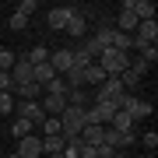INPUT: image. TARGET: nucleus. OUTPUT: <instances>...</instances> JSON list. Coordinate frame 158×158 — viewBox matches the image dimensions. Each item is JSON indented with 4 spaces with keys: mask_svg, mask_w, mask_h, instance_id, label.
<instances>
[{
    "mask_svg": "<svg viewBox=\"0 0 158 158\" xmlns=\"http://www.w3.org/2000/svg\"><path fill=\"white\" fill-rule=\"evenodd\" d=\"M119 109H123V113L134 119V123H141V119H148V116H151V102H148V98H141V95H127Z\"/></svg>",
    "mask_w": 158,
    "mask_h": 158,
    "instance_id": "2",
    "label": "nucleus"
},
{
    "mask_svg": "<svg viewBox=\"0 0 158 158\" xmlns=\"http://www.w3.org/2000/svg\"><path fill=\"white\" fill-rule=\"evenodd\" d=\"M49 67L56 70V74L74 70V49H56V53H49Z\"/></svg>",
    "mask_w": 158,
    "mask_h": 158,
    "instance_id": "8",
    "label": "nucleus"
},
{
    "mask_svg": "<svg viewBox=\"0 0 158 158\" xmlns=\"http://www.w3.org/2000/svg\"><path fill=\"white\" fill-rule=\"evenodd\" d=\"M91 63H95V60H91L88 53H85V49H81V46H77V49H74V70H88Z\"/></svg>",
    "mask_w": 158,
    "mask_h": 158,
    "instance_id": "21",
    "label": "nucleus"
},
{
    "mask_svg": "<svg viewBox=\"0 0 158 158\" xmlns=\"http://www.w3.org/2000/svg\"><path fill=\"white\" fill-rule=\"evenodd\" d=\"M14 14H21V18H32V14H35V0H21V4L14 7Z\"/></svg>",
    "mask_w": 158,
    "mask_h": 158,
    "instance_id": "23",
    "label": "nucleus"
},
{
    "mask_svg": "<svg viewBox=\"0 0 158 158\" xmlns=\"http://www.w3.org/2000/svg\"><path fill=\"white\" fill-rule=\"evenodd\" d=\"M141 60L148 63V67H151V63L158 60V46H144V49H141Z\"/></svg>",
    "mask_w": 158,
    "mask_h": 158,
    "instance_id": "25",
    "label": "nucleus"
},
{
    "mask_svg": "<svg viewBox=\"0 0 158 158\" xmlns=\"http://www.w3.org/2000/svg\"><path fill=\"white\" fill-rule=\"evenodd\" d=\"M102 70H106V77H119L123 70H130V53H119V49H102V56L95 60Z\"/></svg>",
    "mask_w": 158,
    "mask_h": 158,
    "instance_id": "1",
    "label": "nucleus"
},
{
    "mask_svg": "<svg viewBox=\"0 0 158 158\" xmlns=\"http://www.w3.org/2000/svg\"><path fill=\"white\" fill-rule=\"evenodd\" d=\"M7 158H21V155H18V151H11V155H7Z\"/></svg>",
    "mask_w": 158,
    "mask_h": 158,
    "instance_id": "30",
    "label": "nucleus"
},
{
    "mask_svg": "<svg viewBox=\"0 0 158 158\" xmlns=\"http://www.w3.org/2000/svg\"><path fill=\"white\" fill-rule=\"evenodd\" d=\"M70 14H74V7H53V11L46 14V25H49V28H56V32H63V25H67Z\"/></svg>",
    "mask_w": 158,
    "mask_h": 158,
    "instance_id": "9",
    "label": "nucleus"
},
{
    "mask_svg": "<svg viewBox=\"0 0 158 158\" xmlns=\"http://www.w3.org/2000/svg\"><path fill=\"white\" fill-rule=\"evenodd\" d=\"M113 158H127V155H119V151H116V155H113Z\"/></svg>",
    "mask_w": 158,
    "mask_h": 158,
    "instance_id": "31",
    "label": "nucleus"
},
{
    "mask_svg": "<svg viewBox=\"0 0 158 158\" xmlns=\"http://www.w3.org/2000/svg\"><path fill=\"white\" fill-rule=\"evenodd\" d=\"M102 81H106V70H102L98 63H91V67L85 70V85H91V88H98Z\"/></svg>",
    "mask_w": 158,
    "mask_h": 158,
    "instance_id": "16",
    "label": "nucleus"
},
{
    "mask_svg": "<svg viewBox=\"0 0 158 158\" xmlns=\"http://www.w3.org/2000/svg\"><path fill=\"white\" fill-rule=\"evenodd\" d=\"M32 127H35V123H28V119H25V116H14V123H11V137H14V141H21V137L35 134Z\"/></svg>",
    "mask_w": 158,
    "mask_h": 158,
    "instance_id": "13",
    "label": "nucleus"
},
{
    "mask_svg": "<svg viewBox=\"0 0 158 158\" xmlns=\"http://www.w3.org/2000/svg\"><path fill=\"white\" fill-rule=\"evenodd\" d=\"M14 116H25V119H28V123H46V113H42V106H39V102H18V106H14Z\"/></svg>",
    "mask_w": 158,
    "mask_h": 158,
    "instance_id": "6",
    "label": "nucleus"
},
{
    "mask_svg": "<svg viewBox=\"0 0 158 158\" xmlns=\"http://www.w3.org/2000/svg\"><path fill=\"white\" fill-rule=\"evenodd\" d=\"M0 91H14V81H11V70H0Z\"/></svg>",
    "mask_w": 158,
    "mask_h": 158,
    "instance_id": "26",
    "label": "nucleus"
},
{
    "mask_svg": "<svg viewBox=\"0 0 158 158\" xmlns=\"http://www.w3.org/2000/svg\"><path fill=\"white\" fill-rule=\"evenodd\" d=\"M155 39H158V25H155V21H141V25H137V32H134V49L155 46Z\"/></svg>",
    "mask_w": 158,
    "mask_h": 158,
    "instance_id": "4",
    "label": "nucleus"
},
{
    "mask_svg": "<svg viewBox=\"0 0 158 158\" xmlns=\"http://www.w3.org/2000/svg\"><path fill=\"white\" fill-rule=\"evenodd\" d=\"M42 91H46V95H67V81H63V74H56V77H53Z\"/></svg>",
    "mask_w": 158,
    "mask_h": 158,
    "instance_id": "19",
    "label": "nucleus"
},
{
    "mask_svg": "<svg viewBox=\"0 0 158 158\" xmlns=\"http://www.w3.org/2000/svg\"><path fill=\"white\" fill-rule=\"evenodd\" d=\"M63 32H67L70 39H85V32H88V18H85V11H77V7H74V14L67 18V25H63Z\"/></svg>",
    "mask_w": 158,
    "mask_h": 158,
    "instance_id": "5",
    "label": "nucleus"
},
{
    "mask_svg": "<svg viewBox=\"0 0 158 158\" xmlns=\"http://www.w3.org/2000/svg\"><path fill=\"white\" fill-rule=\"evenodd\" d=\"M7 25H11V32H25V28H28V18H21V14H11V18H7Z\"/></svg>",
    "mask_w": 158,
    "mask_h": 158,
    "instance_id": "22",
    "label": "nucleus"
},
{
    "mask_svg": "<svg viewBox=\"0 0 158 158\" xmlns=\"http://www.w3.org/2000/svg\"><path fill=\"white\" fill-rule=\"evenodd\" d=\"M39 106H42V113H46V116H60L63 109H67V95H46Z\"/></svg>",
    "mask_w": 158,
    "mask_h": 158,
    "instance_id": "10",
    "label": "nucleus"
},
{
    "mask_svg": "<svg viewBox=\"0 0 158 158\" xmlns=\"http://www.w3.org/2000/svg\"><path fill=\"white\" fill-rule=\"evenodd\" d=\"M49 158H63V155H49Z\"/></svg>",
    "mask_w": 158,
    "mask_h": 158,
    "instance_id": "32",
    "label": "nucleus"
},
{
    "mask_svg": "<svg viewBox=\"0 0 158 158\" xmlns=\"http://www.w3.org/2000/svg\"><path fill=\"white\" fill-rule=\"evenodd\" d=\"M130 144H137V134H134V130H127V134H123V148H130Z\"/></svg>",
    "mask_w": 158,
    "mask_h": 158,
    "instance_id": "29",
    "label": "nucleus"
},
{
    "mask_svg": "<svg viewBox=\"0 0 158 158\" xmlns=\"http://www.w3.org/2000/svg\"><path fill=\"white\" fill-rule=\"evenodd\" d=\"M18 155L21 158H42V137L39 134H28L18 141Z\"/></svg>",
    "mask_w": 158,
    "mask_h": 158,
    "instance_id": "7",
    "label": "nucleus"
},
{
    "mask_svg": "<svg viewBox=\"0 0 158 158\" xmlns=\"http://www.w3.org/2000/svg\"><path fill=\"white\" fill-rule=\"evenodd\" d=\"M63 144H67V141H63L60 134H53V137H42V155H60V151H63Z\"/></svg>",
    "mask_w": 158,
    "mask_h": 158,
    "instance_id": "14",
    "label": "nucleus"
},
{
    "mask_svg": "<svg viewBox=\"0 0 158 158\" xmlns=\"http://www.w3.org/2000/svg\"><path fill=\"white\" fill-rule=\"evenodd\" d=\"M137 18H134V11H119V21H116V32H123V35H134L137 32Z\"/></svg>",
    "mask_w": 158,
    "mask_h": 158,
    "instance_id": "11",
    "label": "nucleus"
},
{
    "mask_svg": "<svg viewBox=\"0 0 158 158\" xmlns=\"http://www.w3.org/2000/svg\"><path fill=\"white\" fill-rule=\"evenodd\" d=\"M148 158H155V155H148Z\"/></svg>",
    "mask_w": 158,
    "mask_h": 158,
    "instance_id": "33",
    "label": "nucleus"
},
{
    "mask_svg": "<svg viewBox=\"0 0 158 158\" xmlns=\"http://www.w3.org/2000/svg\"><path fill=\"white\" fill-rule=\"evenodd\" d=\"M11 81H14V88H18V85H32V81H35V67L28 63V56H18V60H14Z\"/></svg>",
    "mask_w": 158,
    "mask_h": 158,
    "instance_id": "3",
    "label": "nucleus"
},
{
    "mask_svg": "<svg viewBox=\"0 0 158 158\" xmlns=\"http://www.w3.org/2000/svg\"><path fill=\"white\" fill-rule=\"evenodd\" d=\"M144 148H148V151H155V148H158V134H155V130H148V134H144Z\"/></svg>",
    "mask_w": 158,
    "mask_h": 158,
    "instance_id": "27",
    "label": "nucleus"
},
{
    "mask_svg": "<svg viewBox=\"0 0 158 158\" xmlns=\"http://www.w3.org/2000/svg\"><path fill=\"white\" fill-rule=\"evenodd\" d=\"M14 91H0V116H11L14 113Z\"/></svg>",
    "mask_w": 158,
    "mask_h": 158,
    "instance_id": "20",
    "label": "nucleus"
},
{
    "mask_svg": "<svg viewBox=\"0 0 158 158\" xmlns=\"http://www.w3.org/2000/svg\"><path fill=\"white\" fill-rule=\"evenodd\" d=\"M91 151H95V158H113V155H116L109 144H98V148H91Z\"/></svg>",
    "mask_w": 158,
    "mask_h": 158,
    "instance_id": "28",
    "label": "nucleus"
},
{
    "mask_svg": "<svg viewBox=\"0 0 158 158\" xmlns=\"http://www.w3.org/2000/svg\"><path fill=\"white\" fill-rule=\"evenodd\" d=\"M14 95L21 98V102H39L42 85H35V81H32V85H18V88H14Z\"/></svg>",
    "mask_w": 158,
    "mask_h": 158,
    "instance_id": "12",
    "label": "nucleus"
},
{
    "mask_svg": "<svg viewBox=\"0 0 158 158\" xmlns=\"http://www.w3.org/2000/svg\"><path fill=\"white\" fill-rule=\"evenodd\" d=\"M53 77H56V70H53L49 63H39V67H35V85H42V88H46Z\"/></svg>",
    "mask_w": 158,
    "mask_h": 158,
    "instance_id": "18",
    "label": "nucleus"
},
{
    "mask_svg": "<svg viewBox=\"0 0 158 158\" xmlns=\"http://www.w3.org/2000/svg\"><path fill=\"white\" fill-rule=\"evenodd\" d=\"M109 127H113V130H119V134H127V130H134V119H130V116L123 113V109H119V113H116L113 119H109Z\"/></svg>",
    "mask_w": 158,
    "mask_h": 158,
    "instance_id": "17",
    "label": "nucleus"
},
{
    "mask_svg": "<svg viewBox=\"0 0 158 158\" xmlns=\"http://www.w3.org/2000/svg\"><path fill=\"white\" fill-rule=\"evenodd\" d=\"M25 56H28V63H32V67H39V63H49V49H46V46H32Z\"/></svg>",
    "mask_w": 158,
    "mask_h": 158,
    "instance_id": "15",
    "label": "nucleus"
},
{
    "mask_svg": "<svg viewBox=\"0 0 158 158\" xmlns=\"http://www.w3.org/2000/svg\"><path fill=\"white\" fill-rule=\"evenodd\" d=\"M14 60H18V56H14L11 49H0V70H11V67H14Z\"/></svg>",
    "mask_w": 158,
    "mask_h": 158,
    "instance_id": "24",
    "label": "nucleus"
}]
</instances>
